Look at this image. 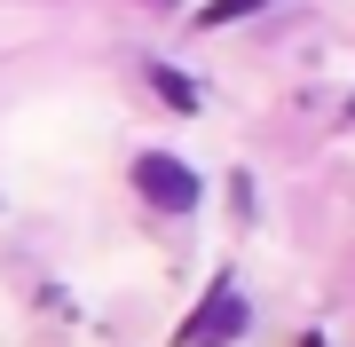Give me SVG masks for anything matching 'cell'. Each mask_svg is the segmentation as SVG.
Masks as SVG:
<instances>
[{
  "instance_id": "obj_4",
  "label": "cell",
  "mask_w": 355,
  "mask_h": 347,
  "mask_svg": "<svg viewBox=\"0 0 355 347\" xmlns=\"http://www.w3.org/2000/svg\"><path fill=\"white\" fill-rule=\"evenodd\" d=\"M253 8H261V0H205V16H198V24L214 32V24H237V16H253Z\"/></svg>"
},
{
  "instance_id": "obj_3",
  "label": "cell",
  "mask_w": 355,
  "mask_h": 347,
  "mask_svg": "<svg viewBox=\"0 0 355 347\" xmlns=\"http://www.w3.org/2000/svg\"><path fill=\"white\" fill-rule=\"evenodd\" d=\"M150 79H158V95H166V103H174V111H198V87H190V79H182V71H166V64H158Z\"/></svg>"
},
{
  "instance_id": "obj_2",
  "label": "cell",
  "mask_w": 355,
  "mask_h": 347,
  "mask_svg": "<svg viewBox=\"0 0 355 347\" xmlns=\"http://www.w3.org/2000/svg\"><path fill=\"white\" fill-rule=\"evenodd\" d=\"M237 332H245V292H237V284H214L205 308L190 316V332H182V347H229Z\"/></svg>"
},
{
  "instance_id": "obj_1",
  "label": "cell",
  "mask_w": 355,
  "mask_h": 347,
  "mask_svg": "<svg viewBox=\"0 0 355 347\" xmlns=\"http://www.w3.org/2000/svg\"><path fill=\"white\" fill-rule=\"evenodd\" d=\"M135 190L150 197L158 213H190L205 181H198L190 166H182V158H166V150H142V158H135Z\"/></svg>"
}]
</instances>
